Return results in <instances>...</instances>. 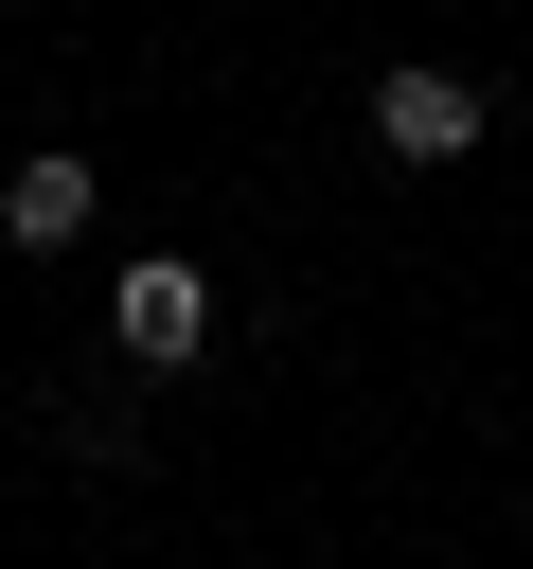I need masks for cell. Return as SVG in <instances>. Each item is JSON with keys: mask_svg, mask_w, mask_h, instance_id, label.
Masks as SVG:
<instances>
[{"mask_svg": "<svg viewBox=\"0 0 533 569\" xmlns=\"http://www.w3.org/2000/svg\"><path fill=\"white\" fill-rule=\"evenodd\" d=\"M89 231V160H18L0 178V249H71Z\"/></svg>", "mask_w": 533, "mask_h": 569, "instance_id": "cell-3", "label": "cell"}, {"mask_svg": "<svg viewBox=\"0 0 533 569\" xmlns=\"http://www.w3.org/2000/svg\"><path fill=\"white\" fill-rule=\"evenodd\" d=\"M107 320H124V356H142V373H195V356H213V284H195L178 249H142V267L107 284Z\"/></svg>", "mask_w": 533, "mask_h": 569, "instance_id": "cell-1", "label": "cell"}, {"mask_svg": "<svg viewBox=\"0 0 533 569\" xmlns=\"http://www.w3.org/2000/svg\"><path fill=\"white\" fill-rule=\"evenodd\" d=\"M373 142H391L409 178H426V160H462V142H480V71H426V53H409V71L373 89Z\"/></svg>", "mask_w": 533, "mask_h": 569, "instance_id": "cell-2", "label": "cell"}]
</instances>
